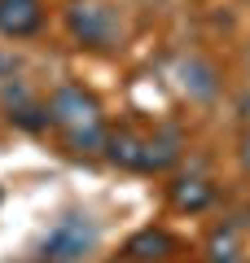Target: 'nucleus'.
Returning <instances> with one entry per match:
<instances>
[{
    "mask_svg": "<svg viewBox=\"0 0 250 263\" xmlns=\"http://www.w3.org/2000/svg\"><path fill=\"white\" fill-rule=\"evenodd\" d=\"M9 123H18V127H27V132H40V127H48V110L35 105V101L9 105Z\"/></svg>",
    "mask_w": 250,
    "mask_h": 263,
    "instance_id": "9d476101",
    "label": "nucleus"
},
{
    "mask_svg": "<svg viewBox=\"0 0 250 263\" xmlns=\"http://www.w3.org/2000/svg\"><path fill=\"white\" fill-rule=\"evenodd\" d=\"M241 167L250 171V132H246V136H241Z\"/></svg>",
    "mask_w": 250,
    "mask_h": 263,
    "instance_id": "9b49d317",
    "label": "nucleus"
},
{
    "mask_svg": "<svg viewBox=\"0 0 250 263\" xmlns=\"http://www.w3.org/2000/svg\"><path fill=\"white\" fill-rule=\"evenodd\" d=\"M171 250H176V241H171L163 228H145V233H136L128 246H123V254H128L132 263H158V259H167Z\"/></svg>",
    "mask_w": 250,
    "mask_h": 263,
    "instance_id": "0eeeda50",
    "label": "nucleus"
},
{
    "mask_svg": "<svg viewBox=\"0 0 250 263\" xmlns=\"http://www.w3.org/2000/svg\"><path fill=\"white\" fill-rule=\"evenodd\" d=\"M180 162V141L171 136V132H154V136H145V167L140 171H167Z\"/></svg>",
    "mask_w": 250,
    "mask_h": 263,
    "instance_id": "6e6552de",
    "label": "nucleus"
},
{
    "mask_svg": "<svg viewBox=\"0 0 250 263\" xmlns=\"http://www.w3.org/2000/svg\"><path fill=\"white\" fill-rule=\"evenodd\" d=\"M167 197H171V206H176V211L198 215V211H206L215 202V184L206 176H198V171H189V176H176L171 184H167Z\"/></svg>",
    "mask_w": 250,
    "mask_h": 263,
    "instance_id": "39448f33",
    "label": "nucleus"
},
{
    "mask_svg": "<svg viewBox=\"0 0 250 263\" xmlns=\"http://www.w3.org/2000/svg\"><path fill=\"white\" fill-rule=\"evenodd\" d=\"M211 263H237L241 254V241H237V228H215L211 233V246H206Z\"/></svg>",
    "mask_w": 250,
    "mask_h": 263,
    "instance_id": "1a4fd4ad",
    "label": "nucleus"
},
{
    "mask_svg": "<svg viewBox=\"0 0 250 263\" xmlns=\"http://www.w3.org/2000/svg\"><path fill=\"white\" fill-rule=\"evenodd\" d=\"M105 158L123 171H140L145 167V136L132 127H110L105 132Z\"/></svg>",
    "mask_w": 250,
    "mask_h": 263,
    "instance_id": "423d86ee",
    "label": "nucleus"
},
{
    "mask_svg": "<svg viewBox=\"0 0 250 263\" xmlns=\"http://www.w3.org/2000/svg\"><path fill=\"white\" fill-rule=\"evenodd\" d=\"M44 27L40 0H0V35L5 40H31Z\"/></svg>",
    "mask_w": 250,
    "mask_h": 263,
    "instance_id": "20e7f679",
    "label": "nucleus"
},
{
    "mask_svg": "<svg viewBox=\"0 0 250 263\" xmlns=\"http://www.w3.org/2000/svg\"><path fill=\"white\" fill-rule=\"evenodd\" d=\"M66 31L83 48H105L119 27H114V13L105 5H97V0H75L70 9H66Z\"/></svg>",
    "mask_w": 250,
    "mask_h": 263,
    "instance_id": "f03ea898",
    "label": "nucleus"
},
{
    "mask_svg": "<svg viewBox=\"0 0 250 263\" xmlns=\"http://www.w3.org/2000/svg\"><path fill=\"white\" fill-rule=\"evenodd\" d=\"M48 123L66 136L75 154H97L105 149V119H101V105H97L93 92H83L79 84H62L53 97H48Z\"/></svg>",
    "mask_w": 250,
    "mask_h": 263,
    "instance_id": "f257e3e1",
    "label": "nucleus"
},
{
    "mask_svg": "<svg viewBox=\"0 0 250 263\" xmlns=\"http://www.w3.org/2000/svg\"><path fill=\"white\" fill-rule=\"evenodd\" d=\"M93 241H97L93 224H88V219H79V215H70V219H62V224L44 237L40 254H44L48 263H75V259H83V254L93 250Z\"/></svg>",
    "mask_w": 250,
    "mask_h": 263,
    "instance_id": "7ed1b4c3",
    "label": "nucleus"
}]
</instances>
